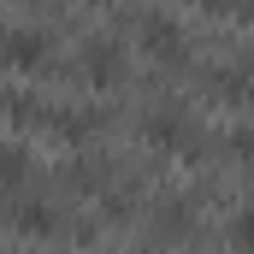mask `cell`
I'll use <instances>...</instances> for the list:
<instances>
[{
    "label": "cell",
    "instance_id": "obj_1",
    "mask_svg": "<svg viewBox=\"0 0 254 254\" xmlns=\"http://www.w3.org/2000/svg\"><path fill=\"white\" fill-rule=\"evenodd\" d=\"M6 54H12V60L24 65V71H36L48 48H42V36H6Z\"/></svg>",
    "mask_w": 254,
    "mask_h": 254
},
{
    "label": "cell",
    "instance_id": "obj_2",
    "mask_svg": "<svg viewBox=\"0 0 254 254\" xmlns=\"http://www.w3.org/2000/svg\"><path fill=\"white\" fill-rule=\"evenodd\" d=\"M148 42H154V48H178V30H172L166 18H154V24H148Z\"/></svg>",
    "mask_w": 254,
    "mask_h": 254
},
{
    "label": "cell",
    "instance_id": "obj_3",
    "mask_svg": "<svg viewBox=\"0 0 254 254\" xmlns=\"http://www.w3.org/2000/svg\"><path fill=\"white\" fill-rule=\"evenodd\" d=\"M18 172H24V154H18V148H0V178H6V184H12V178H18Z\"/></svg>",
    "mask_w": 254,
    "mask_h": 254
},
{
    "label": "cell",
    "instance_id": "obj_4",
    "mask_svg": "<svg viewBox=\"0 0 254 254\" xmlns=\"http://www.w3.org/2000/svg\"><path fill=\"white\" fill-rule=\"evenodd\" d=\"M237 237H243V243H254V213H243V219H237Z\"/></svg>",
    "mask_w": 254,
    "mask_h": 254
},
{
    "label": "cell",
    "instance_id": "obj_5",
    "mask_svg": "<svg viewBox=\"0 0 254 254\" xmlns=\"http://www.w3.org/2000/svg\"><path fill=\"white\" fill-rule=\"evenodd\" d=\"M231 142H237V148H243V154H254V130H237V136H231Z\"/></svg>",
    "mask_w": 254,
    "mask_h": 254
}]
</instances>
